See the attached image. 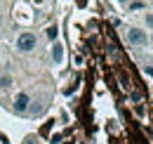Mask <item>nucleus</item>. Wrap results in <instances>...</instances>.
Listing matches in <instances>:
<instances>
[{
	"mask_svg": "<svg viewBox=\"0 0 153 144\" xmlns=\"http://www.w3.org/2000/svg\"><path fill=\"white\" fill-rule=\"evenodd\" d=\"M33 47H36V36H33V33H21V36L17 38V50L31 52Z\"/></svg>",
	"mask_w": 153,
	"mask_h": 144,
	"instance_id": "obj_1",
	"label": "nucleus"
},
{
	"mask_svg": "<svg viewBox=\"0 0 153 144\" xmlns=\"http://www.w3.org/2000/svg\"><path fill=\"white\" fill-rule=\"evenodd\" d=\"M127 40H130L132 45H146V43H149V36H146V31L130 28V31H127Z\"/></svg>",
	"mask_w": 153,
	"mask_h": 144,
	"instance_id": "obj_2",
	"label": "nucleus"
},
{
	"mask_svg": "<svg viewBox=\"0 0 153 144\" xmlns=\"http://www.w3.org/2000/svg\"><path fill=\"white\" fill-rule=\"evenodd\" d=\"M28 104H31V97H28L26 92H19L17 99H14V111H17V113H24V111L28 109Z\"/></svg>",
	"mask_w": 153,
	"mask_h": 144,
	"instance_id": "obj_3",
	"label": "nucleus"
},
{
	"mask_svg": "<svg viewBox=\"0 0 153 144\" xmlns=\"http://www.w3.org/2000/svg\"><path fill=\"white\" fill-rule=\"evenodd\" d=\"M52 59H54V64H61V59H64V47L61 45L52 47Z\"/></svg>",
	"mask_w": 153,
	"mask_h": 144,
	"instance_id": "obj_4",
	"label": "nucleus"
},
{
	"mask_svg": "<svg viewBox=\"0 0 153 144\" xmlns=\"http://www.w3.org/2000/svg\"><path fill=\"white\" fill-rule=\"evenodd\" d=\"M57 36H59V28H57V26H50V28H47V38H50V40H54Z\"/></svg>",
	"mask_w": 153,
	"mask_h": 144,
	"instance_id": "obj_5",
	"label": "nucleus"
},
{
	"mask_svg": "<svg viewBox=\"0 0 153 144\" xmlns=\"http://www.w3.org/2000/svg\"><path fill=\"white\" fill-rule=\"evenodd\" d=\"M10 85H12V78L10 76H2L0 78V88H10Z\"/></svg>",
	"mask_w": 153,
	"mask_h": 144,
	"instance_id": "obj_6",
	"label": "nucleus"
},
{
	"mask_svg": "<svg viewBox=\"0 0 153 144\" xmlns=\"http://www.w3.org/2000/svg\"><path fill=\"white\" fill-rule=\"evenodd\" d=\"M146 26H151V28H153V14H146Z\"/></svg>",
	"mask_w": 153,
	"mask_h": 144,
	"instance_id": "obj_7",
	"label": "nucleus"
},
{
	"mask_svg": "<svg viewBox=\"0 0 153 144\" xmlns=\"http://www.w3.org/2000/svg\"><path fill=\"white\" fill-rule=\"evenodd\" d=\"M144 71H146V73H149V76H151V78H153V66H146Z\"/></svg>",
	"mask_w": 153,
	"mask_h": 144,
	"instance_id": "obj_8",
	"label": "nucleus"
},
{
	"mask_svg": "<svg viewBox=\"0 0 153 144\" xmlns=\"http://www.w3.org/2000/svg\"><path fill=\"white\" fill-rule=\"evenodd\" d=\"M118 2H127V0H118Z\"/></svg>",
	"mask_w": 153,
	"mask_h": 144,
	"instance_id": "obj_9",
	"label": "nucleus"
},
{
	"mask_svg": "<svg viewBox=\"0 0 153 144\" xmlns=\"http://www.w3.org/2000/svg\"><path fill=\"white\" fill-rule=\"evenodd\" d=\"M0 19H2V17H0Z\"/></svg>",
	"mask_w": 153,
	"mask_h": 144,
	"instance_id": "obj_10",
	"label": "nucleus"
}]
</instances>
